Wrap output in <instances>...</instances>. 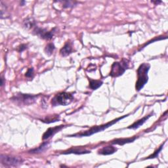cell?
<instances>
[{
    "mask_svg": "<svg viewBox=\"0 0 168 168\" xmlns=\"http://www.w3.org/2000/svg\"><path fill=\"white\" fill-rule=\"evenodd\" d=\"M37 96L36 95H31L28 94H22L20 93L17 95V96H15L13 99L15 100L17 102H21L22 104L24 105H30V104H33L34 102L36 101Z\"/></svg>",
    "mask_w": 168,
    "mask_h": 168,
    "instance_id": "6",
    "label": "cell"
},
{
    "mask_svg": "<svg viewBox=\"0 0 168 168\" xmlns=\"http://www.w3.org/2000/svg\"><path fill=\"white\" fill-rule=\"evenodd\" d=\"M150 68V65L148 63H143L140 65L137 70V80L135 84V89L137 91H139L143 88L144 85L149 80L148 72Z\"/></svg>",
    "mask_w": 168,
    "mask_h": 168,
    "instance_id": "1",
    "label": "cell"
},
{
    "mask_svg": "<svg viewBox=\"0 0 168 168\" xmlns=\"http://www.w3.org/2000/svg\"><path fill=\"white\" fill-rule=\"evenodd\" d=\"M151 116V115H149L147 116H145L141 119H140L139 120L135 122L134 123H133L131 126H130L129 127H128L129 129H137L138 127H139L140 126H142L143 124L147 121L148 119Z\"/></svg>",
    "mask_w": 168,
    "mask_h": 168,
    "instance_id": "13",
    "label": "cell"
},
{
    "mask_svg": "<svg viewBox=\"0 0 168 168\" xmlns=\"http://www.w3.org/2000/svg\"><path fill=\"white\" fill-rule=\"evenodd\" d=\"M3 85V78H2V86Z\"/></svg>",
    "mask_w": 168,
    "mask_h": 168,
    "instance_id": "21",
    "label": "cell"
},
{
    "mask_svg": "<svg viewBox=\"0 0 168 168\" xmlns=\"http://www.w3.org/2000/svg\"><path fill=\"white\" fill-rule=\"evenodd\" d=\"M63 3V7L64 8H70V7H74L75 2H70V1H66V2H61Z\"/></svg>",
    "mask_w": 168,
    "mask_h": 168,
    "instance_id": "18",
    "label": "cell"
},
{
    "mask_svg": "<svg viewBox=\"0 0 168 168\" xmlns=\"http://www.w3.org/2000/svg\"><path fill=\"white\" fill-rule=\"evenodd\" d=\"M116 150L117 149L115 147H112V146H108V147H105L101 149L99 151V154L102 155H110L116 153Z\"/></svg>",
    "mask_w": 168,
    "mask_h": 168,
    "instance_id": "11",
    "label": "cell"
},
{
    "mask_svg": "<svg viewBox=\"0 0 168 168\" xmlns=\"http://www.w3.org/2000/svg\"><path fill=\"white\" fill-rule=\"evenodd\" d=\"M74 101V97L67 92H61L57 94L52 99L51 103L53 106H67L70 105Z\"/></svg>",
    "mask_w": 168,
    "mask_h": 168,
    "instance_id": "3",
    "label": "cell"
},
{
    "mask_svg": "<svg viewBox=\"0 0 168 168\" xmlns=\"http://www.w3.org/2000/svg\"><path fill=\"white\" fill-rule=\"evenodd\" d=\"M89 88L93 90L98 89L102 84V82H101L100 80H94L89 79Z\"/></svg>",
    "mask_w": 168,
    "mask_h": 168,
    "instance_id": "14",
    "label": "cell"
},
{
    "mask_svg": "<svg viewBox=\"0 0 168 168\" xmlns=\"http://www.w3.org/2000/svg\"><path fill=\"white\" fill-rule=\"evenodd\" d=\"M47 146H48V143H43L42 145H41L40 147H39L37 149L32 150L30 152H31V153H42V152H43L47 149Z\"/></svg>",
    "mask_w": 168,
    "mask_h": 168,
    "instance_id": "17",
    "label": "cell"
},
{
    "mask_svg": "<svg viewBox=\"0 0 168 168\" xmlns=\"http://www.w3.org/2000/svg\"><path fill=\"white\" fill-rule=\"evenodd\" d=\"M34 75V68H30L28 70V71L26 73L25 75L27 78H31L32 76H33Z\"/></svg>",
    "mask_w": 168,
    "mask_h": 168,
    "instance_id": "20",
    "label": "cell"
},
{
    "mask_svg": "<svg viewBox=\"0 0 168 168\" xmlns=\"http://www.w3.org/2000/svg\"><path fill=\"white\" fill-rule=\"evenodd\" d=\"M128 68V61L123 59L121 62H115L112 65L110 75L113 78L122 75Z\"/></svg>",
    "mask_w": 168,
    "mask_h": 168,
    "instance_id": "4",
    "label": "cell"
},
{
    "mask_svg": "<svg viewBox=\"0 0 168 168\" xmlns=\"http://www.w3.org/2000/svg\"><path fill=\"white\" fill-rule=\"evenodd\" d=\"M127 115L126 116H124L123 117H121V118H118L117 119H116V120H114L110 122H108L106 123V124H103V125H101V126H94L93 127L90 128L89 130H88V131H86L85 132H83V133H77V134H74V135H69V137H86V136H90V135H93L94 133H98L99 131H103V130L106 129V128L109 127L110 126H112V125H114L115 123H116L118 121L122 120V119H123V118H125L126 116H127Z\"/></svg>",
    "mask_w": 168,
    "mask_h": 168,
    "instance_id": "2",
    "label": "cell"
},
{
    "mask_svg": "<svg viewBox=\"0 0 168 168\" xmlns=\"http://www.w3.org/2000/svg\"><path fill=\"white\" fill-rule=\"evenodd\" d=\"M136 139V137H133V138H127V139H116L112 141V144H119V145H123L126 143H132Z\"/></svg>",
    "mask_w": 168,
    "mask_h": 168,
    "instance_id": "12",
    "label": "cell"
},
{
    "mask_svg": "<svg viewBox=\"0 0 168 168\" xmlns=\"http://www.w3.org/2000/svg\"><path fill=\"white\" fill-rule=\"evenodd\" d=\"M23 24H24V27H26V28H28V29L32 28V27H34L35 26V24H36L35 20L32 18L26 19V20H24Z\"/></svg>",
    "mask_w": 168,
    "mask_h": 168,
    "instance_id": "15",
    "label": "cell"
},
{
    "mask_svg": "<svg viewBox=\"0 0 168 168\" xmlns=\"http://www.w3.org/2000/svg\"><path fill=\"white\" fill-rule=\"evenodd\" d=\"M87 153H90V151L87 150H83L82 148H77V147H74L69 149L67 151H65L63 153V154H87Z\"/></svg>",
    "mask_w": 168,
    "mask_h": 168,
    "instance_id": "9",
    "label": "cell"
},
{
    "mask_svg": "<svg viewBox=\"0 0 168 168\" xmlns=\"http://www.w3.org/2000/svg\"><path fill=\"white\" fill-rule=\"evenodd\" d=\"M63 127H64V126L61 125V126H56V127H54L49 128L47 131L44 133V134H43V137H42L43 140H46L49 138H50L51 137L53 136V135H55V133H57L59 131H61V130Z\"/></svg>",
    "mask_w": 168,
    "mask_h": 168,
    "instance_id": "8",
    "label": "cell"
},
{
    "mask_svg": "<svg viewBox=\"0 0 168 168\" xmlns=\"http://www.w3.org/2000/svg\"><path fill=\"white\" fill-rule=\"evenodd\" d=\"M72 51V47L70 42H67L64 46L61 49L60 51V54L62 57H66L70 55Z\"/></svg>",
    "mask_w": 168,
    "mask_h": 168,
    "instance_id": "10",
    "label": "cell"
},
{
    "mask_svg": "<svg viewBox=\"0 0 168 168\" xmlns=\"http://www.w3.org/2000/svg\"><path fill=\"white\" fill-rule=\"evenodd\" d=\"M152 2L154 3H161V2Z\"/></svg>",
    "mask_w": 168,
    "mask_h": 168,
    "instance_id": "22",
    "label": "cell"
},
{
    "mask_svg": "<svg viewBox=\"0 0 168 168\" xmlns=\"http://www.w3.org/2000/svg\"><path fill=\"white\" fill-rule=\"evenodd\" d=\"M162 148H163V144H162V145L161 146V147H160V149H158V150H156L153 154H152L151 156H150L148 158H156V157L158 156V154L160 153V152L162 150Z\"/></svg>",
    "mask_w": 168,
    "mask_h": 168,
    "instance_id": "19",
    "label": "cell"
},
{
    "mask_svg": "<svg viewBox=\"0 0 168 168\" xmlns=\"http://www.w3.org/2000/svg\"><path fill=\"white\" fill-rule=\"evenodd\" d=\"M55 47L53 43H48L45 48V52L47 55H51L53 54V52L55 50Z\"/></svg>",
    "mask_w": 168,
    "mask_h": 168,
    "instance_id": "16",
    "label": "cell"
},
{
    "mask_svg": "<svg viewBox=\"0 0 168 168\" xmlns=\"http://www.w3.org/2000/svg\"><path fill=\"white\" fill-rule=\"evenodd\" d=\"M56 28H53L51 31H47L45 29H43L38 28V27H36V28L34 30V33L40 36L41 38L44 40H51L54 36V34L55 32Z\"/></svg>",
    "mask_w": 168,
    "mask_h": 168,
    "instance_id": "7",
    "label": "cell"
},
{
    "mask_svg": "<svg viewBox=\"0 0 168 168\" xmlns=\"http://www.w3.org/2000/svg\"><path fill=\"white\" fill-rule=\"evenodd\" d=\"M1 163L5 166H18L22 164L23 160L18 157L9 155H1Z\"/></svg>",
    "mask_w": 168,
    "mask_h": 168,
    "instance_id": "5",
    "label": "cell"
}]
</instances>
